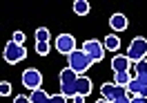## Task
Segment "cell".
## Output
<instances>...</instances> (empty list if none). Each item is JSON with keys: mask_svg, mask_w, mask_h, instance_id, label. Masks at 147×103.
<instances>
[{"mask_svg": "<svg viewBox=\"0 0 147 103\" xmlns=\"http://www.w3.org/2000/svg\"><path fill=\"white\" fill-rule=\"evenodd\" d=\"M49 103H69V96H65V94H51Z\"/></svg>", "mask_w": 147, "mask_h": 103, "instance_id": "d6986e66", "label": "cell"}, {"mask_svg": "<svg viewBox=\"0 0 147 103\" xmlns=\"http://www.w3.org/2000/svg\"><path fill=\"white\" fill-rule=\"evenodd\" d=\"M127 56L131 63H138L147 56V38L143 36H136L131 43H129V49H127Z\"/></svg>", "mask_w": 147, "mask_h": 103, "instance_id": "3957f363", "label": "cell"}, {"mask_svg": "<svg viewBox=\"0 0 147 103\" xmlns=\"http://www.w3.org/2000/svg\"><path fill=\"white\" fill-rule=\"evenodd\" d=\"M134 70H136V76H134V78H136L140 85H145V87H147V58L134 63Z\"/></svg>", "mask_w": 147, "mask_h": 103, "instance_id": "8fae6325", "label": "cell"}, {"mask_svg": "<svg viewBox=\"0 0 147 103\" xmlns=\"http://www.w3.org/2000/svg\"><path fill=\"white\" fill-rule=\"evenodd\" d=\"M13 103H31V99H29V96H25V94H18V96L13 99Z\"/></svg>", "mask_w": 147, "mask_h": 103, "instance_id": "7402d4cb", "label": "cell"}, {"mask_svg": "<svg viewBox=\"0 0 147 103\" xmlns=\"http://www.w3.org/2000/svg\"><path fill=\"white\" fill-rule=\"evenodd\" d=\"M2 56H5V61H7L9 65H16V63H20L22 58L27 56V49H25L22 45H18V43L9 40V43L5 45V52H2Z\"/></svg>", "mask_w": 147, "mask_h": 103, "instance_id": "277c9868", "label": "cell"}, {"mask_svg": "<svg viewBox=\"0 0 147 103\" xmlns=\"http://www.w3.org/2000/svg\"><path fill=\"white\" fill-rule=\"evenodd\" d=\"M83 49L92 56L94 63H100L102 56H105V47L100 45V40H96V38H89V40H85L83 43Z\"/></svg>", "mask_w": 147, "mask_h": 103, "instance_id": "ba28073f", "label": "cell"}, {"mask_svg": "<svg viewBox=\"0 0 147 103\" xmlns=\"http://www.w3.org/2000/svg\"><path fill=\"white\" fill-rule=\"evenodd\" d=\"M92 90H94L92 78L89 76H78V94L87 96V94H92Z\"/></svg>", "mask_w": 147, "mask_h": 103, "instance_id": "4fadbf2b", "label": "cell"}, {"mask_svg": "<svg viewBox=\"0 0 147 103\" xmlns=\"http://www.w3.org/2000/svg\"><path fill=\"white\" fill-rule=\"evenodd\" d=\"M74 103H85V96L83 94H76V96H74Z\"/></svg>", "mask_w": 147, "mask_h": 103, "instance_id": "d4e9b609", "label": "cell"}, {"mask_svg": "<svg viewBox=\"0 0 147 103\" xmlns=\"http://www.w3.org/2000/svg\"><path fill=\"white\" fill-rule=\"evenodd\" d=\"M58 81H60V94L69 96V99H74V96L78 94V74L74 72L71 67H65V70H60Z\"/></svg>", "mask_w": 147, "mask_h": 103, "instance_id": "7a4b0ae2", "label": "cell"}, {"mask_svg": "<svg viewBox=\"0 0 147 103\" xmlns=\"http://www.w3.org/2000/svg\"><path fill=\"white\" fill-rule=\"evenodd\" d=\"M89 9H92V7H89L87 0H76V2H74V14H76V16H87Z\"/></svg>", "mask_w": 147, "mask_h": 103, "instance_id": "2e32d148", "label": "cell"}, {"mask_svg": "<svg viewBox=\"0 0 147 103\" xmlns=\"http://www.w3.org/2000/svg\"><path fill=\"white\" fill-rule=\"evenodd\" d=\"M49 96H51V94H47L42 87H38V90H31V92H29L31 103H47V101H49Z\"/></svg>", "mask_w": 147, "mask_h": 103, "instance_id": "5bb4252c", "label": "cell"}, {"mask_svg": "<svg viewBox=\"0 0 147 103\" xmlns=\"http://www.w3.org/2000/svg\"><path fill=\"white\" fill-rule=\"evenodd\" d=\"M131 78H134V76H131V72H116V74H114V83L120 85V87H127Z\"/></svg>", "mask_w": 147, "mask_h": 103, "instance_id": "9a60e30c", "label": "cell"}, {"mask_svg": "<svg viewBox=\"0 0 147 103\" xmlns=\"http://www.w3.org/2000/svg\"><path fill=\"white\" fill-rule=\"evenodd\" d=\"M102 47L107 49V52H118L120 49V38L116 34H107L105 40H102Z\"/></svg>", "mask_w": 147, "mask_h": 103, "instance_id": "7c38bea8", "label": "cell"}, {"mask_svg": "<svg viewBox=\"0 0 147 103\" xmlns=\"http://www.w3.org/2000/svg\"><path fill=\"white\" fill-rule=\"evenodd\" d=\"M0 94H2V96H9L11 94V83L9 81H2V83H0Z\"/></svg>", "mask_w": 147, "mask_h": 103, "instance_id": "ffe728a7", "label": "cell"}, {"mask_svg": "<svg viewBox=\"0 0 147 103\" xmlns=\"http://www.w3.org/2000/svg\"><path fill=\"white\" fill-rule=\"evenodd\" d=\"M111 103H131V96H120V99H116V101H111Z\"/></svg>", "mask_w": 147, "mask_h": 103, "instance_id": "603a6c76", "label": "cell"}, {"mask_svg": "<svg viewBox=\"0 0 147 103\" xmlns=\"http://www.w3.org/2000/svg\"><path fill=\"white\" fill-rule=\"evenodd\" d=\"M96 103H109V101H107V99H102V96H100V99H98Z\"/></svg>", "mask_w": 147, "mask_h": 103, "instance_id": "484cf974", "label": "cell"}, {"mask_svg": "<svg viewBox=\"0 0 147 103\" xmlns=\"http://www.w3.org/2000/svg\"><path fill=\"white\" fill-rule=\"evenodd\" d=\"M40 85H42V74H40V70H36V67H27V70L22 72V87L38 90Z\"/></svg>", "mask_w": 147, "mask_h": 103, "instance_id": "8992f818", "label": "cell"}, {"mask_svg": "<svg viewBox=\"0 0 147 103\" xmlns=\"http://www.w3.org/2000/svg\"><path fill=\"white\" fill-rule=\"evenodd\" d=\"M129 65H131V61H129L127 54H116V56L111 58V70H114V74H116V72H129Z\"/></svg>", "mask_w": 147, "mask_h": 103, "instance_id": "9c48e42d", "label": "cell"}, {"mask_svg": "<svg viewBox=\"0 0 147 103\" xmlns=\"http://www.w3.org/2000/svg\"><path fill=\"white\" fill-rule=\"evenodd\" d=\"M11 40H13V43H18V45H22V43H25V34H22V31H13Z\"/></svg>", "mask_w": 147, "mask_h": 103, "instance_id": "44dd1931", "label": "cell"}, {"mask_svg": "<svg viewBox=\"0 0 147 103\" xmlns=\"http://www.w3.org/2000/svg\"><path fill=\"white\" fill-rule=\"evenodd\" d=\"M56 52H60L63 56H69L71 52H76V38L71 34H60L56 38Z\"/></svg>", "mask_w": 147, "mask_h": 103, "instance_id": "52a82bcc", "label": "cell"}, {"mask_svg": "<svg viewBox=\"0 0 147 103\" xmlns=\"http://www.w3.org/2000/svg\"><path fill=\"white\" fill-rule=\"evenodd\" d=\"M67 63H69L67 67H71V70H74L78 76H85V72H87V70L94 65L92 56H89L85 49H76V52H71V54L67 56Z\"/></svg>", "mask_w": 147, "mask_h": 103, "instance_id": "6da1fadb", "label": "cell"}, {"mask_svg": "<svg viewBox=\"0 0 147 103\" xmlns=\"http://www.w3.org/2000/svg\"><path fill=\"white\" fill-rule=\"evenodd\" d=\"M131 103H147V96H134Z\"/></svg>", "mask_w": 147, "mask_h": 103, "instance_id": "cb8c5ba5", "label": "cell"}, {"mask_svg": "<svg viewBox=\"0 0 147 103\" xmlns=\"http://www.w3.org/2000/svg\"><path fill=\"white\" fill-rule=\"evenodd\" d=\"M127 25H129V20H127V16L125 14H111V18H109V27L118 34V31H125L127 29Z\"/></svg>", "mask_w": 147, "mask_h": 103, "instance_id": "30bf717a", "label": "cell"}, {"mask_svg": "<svg viewBox=\"0 0 147 103\" xmlns=\"http://www.w3.org/2000/svg\"><path fill=\"white\" fill-rule=\"evenodd\" d=\"M100 96L111 103V101H116V99H120V96H127V87H120L114 81L111 83H102L100 85Z\"/></svg>", "mask_w": 147, "mask_h": 103, "instance_id": "5b68a950", "label": "cell"}, {"mask_svg": "<svg viewBox=\"0 0 147 103\" xmlns=\"http://www.w3.org/2000/svg\"><path fill=\"white\" fill-rule=\"evenodd\" d=\"M49 43H36V54H40V56H47L49 54Z\"/></svg>", "mask_w": 147, "mask_h": 103, "instance_id": "ac0fdd59", "label": "cell"}, {"mask_svg": "<svg viewBox=\"0 0 147 103\" xmlns=\"http://www.w3.org/2000/svg\"><path fill=\"white\" fill-rule=\"evenodd\" d=\"M49 38H51V34H49L47 27H38L36 29V43H49Z\"/></svg>", "mask_w": 147, "mask_h": 103, "instance_id": "e0dca14e", "label": "cell"}]
</instances>
